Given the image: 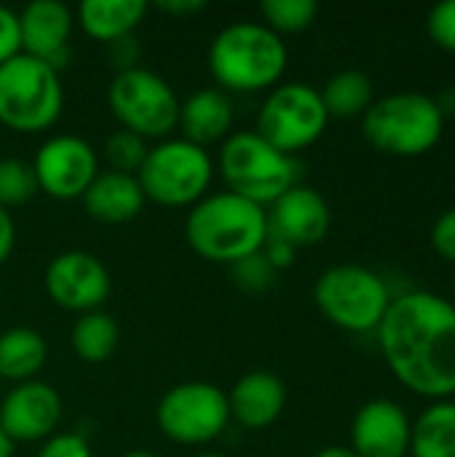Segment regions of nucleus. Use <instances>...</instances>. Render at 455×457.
<instances>
[{"mask_svg":"<svg viewBox=\"0 0 455 457\" xmlns=\"http://www.w3.org/2000/svg\"><path fill=\"white\" fill-rule=\"evenodd\" d=\"M70 343H72V351H75V356L80 361H86V364H102L121 345L118 321L110 313H105V311L83 313L72 324Z\"/></svg>","mask_w":455,"mask_h":457,"instance_id":"nucleus-25","label":"nucleus"},{"mask_svg":"<svg viewBox=\"0 0 455 457\" xmlns=\"http://www.w3.org/2000/svg\"><path fill=\"white\" fill-rule=\"evenodd\" d=\"M330 118H362L375 102V88L367 72L341 70L319 91Z\"/></svg>","mask_w":455,"mask_h":457,"instance_id":"nucleus-24","label":"nucleus"},{"mask_svg":"<svg viewBox=\"0 0 455 457\" xmlns=\"http://www.w3.org/2000/svg\"><path fill=\"white\" fill-rule=\"evenodd\" d=\"M86 214L94 222L102 225H126L137 220L145 209V193L139 187V179L121 171H99L97 179L88 185V190L80 198Z\"/></svg>","mask_w":455,"mask_h":457,"instance_id":"nucleus-20","label":"nucleus"},{"mask_svg":"<svg viewBox=\"0 0 455 457\" xmlns=\"http://www.w3.org/2000/svg\"><path fill=\"white\" fill-rule=\"evenodd\" d=\"M394 295L386 278L365 265H333L314 284L319 313L351 335L378 332Z\"/></svg>","mask_w":455,"mask_h":457,"instance_id":"nucleus-7","label":"nucleus"},{"mask_svg":"<svg viewBox=\"0 0 455 457\" xmlns=\"http://www.w3.org/2000/svg\"><path fill=\"white\" fill-rule=\"evenodd\" d=\"M217 169L228 193L263 209L300 182V163L268 145L257 131H233L220 147Z\"/></svg>","mask_w":455,"mask_h":457,"instance_id":"nucleus-5","label":"nucleus"},{"mask_svg":"<svg viewBox=\"0 0 455 457\" xmlns=\"http://www.w3.org/2000/svg\"><path fill=\"white\" fill-rule=\"evenodd\" d=\"M378 348L389 372L416 396L445 402L455 396V303L434 292L394 295Z\"/></svg>","mask_w":455,"mask_h":457,"instance_id":"nucleus-1","label":"nucleus"},{"mask_svg":"<svg viewBox=\"0 0 455 457\" xmlns=\"http://www.w3.org/2000/svg\"><path fill=\"white\" fill-rule=\"evenodd\" d=\"M260 13L265 19L263 24L282 37L308 29L319 16V5L314 0H265Z\"/></svg>","mask_w":455,"mask_h":457,"instance_id":"nucleus-26","label":"nucleus"},{"mask_svg":"<svg viewBox=\"0 0 455 457\" xmlns=\"http://www.w3.org/2000/svg\"><path fill=\"white\" fill-rule=\"evenodd\" d=\"M13 246H16V225H13V217H11V212L0 209V265L8 262Z\"/></svg>","mask_w":455,"mask_h":457,"instance_id":"nucleus-36","label":"nucleus"},{"mask_svg":"<svg viewBox=\"0 0 455 457\" xmlns=\"http://www.w3.org/2000/svg\"><path fill=\"white\" fill-rule=\"evenodd\" d=\"M38 179L29 161L0 158V209L24 206L38 195Z\"/></svg>","mask_w":455,"mask_h":457,"instance_id":"nucleus-27","label":"nucleus"},{"mask_svg":"<svg viewBox=\"0 0 455 457\" xmlns=\"http://www.w3.org/2000/svg\"><path fill=\"white\" fill-rule=\"evenodd\" d=\"M268 238H279L295 249L316 246L327 238L333 212L316 187L298 182L265 209Z\"/></svg>","mask_w":455,"mask_h":457,"instance_id":"nucleus-15","label":"nucleus"},{"mask_svg":"<svg viewBox=\"0 0 455 457\" xmlns=\"http://www.w3.org/2000/svg\"><path fill=\"white\" fill-rule=\"evenodd\" d=\"M137 179L145 193V201H153L166 209H190L204 195H209V185L215 179V161L209 150L182 137H169L147 150Z\"/></svg>","mask_w":455,"mask_h":457,"instance_id":"nucleus-8","label":"nucleus"},{"mask_svg":"<svg viewBox=\"0 0 455 457\" xmlns=\"http://www.w3.org/2000/svg\"><path fill=\"white\" fill-rule=\"evenodd\" d=\"M43 287L56 308L83 316L91 311H102L113 292V278L107 265L97 254L67 249L48 262Z\"/></svg>","mask_w":455,"mask_h":457,"instance_id":"nucleus-13","label":"nucleus"},{"mask_svg":"<svg viewBox=\"0 0 455 457\" xmlns=\"http://www.w3.org/2000/svg\"><path fill=\"white\" fill-rule=\"evenodd\" d=\"M410 457H455V402H432L410 431Z\"/></svg>","mask_w":455,"mask_h":457,"instance_id":"nucleus-23","label":"nucleus"},{"mask_svg":"<svg viewBox=\"0 0 455 457\" xmlns=\"http://www.w3.org/2000/svg\"><path fill=\"white\" fill-rule=\"evenodd\" d=\"M156 8L169 13V16H174V19H185V16L201 13L206 8V3L204 0H161Z\"/></svg>","mask_w":455,"mask_h":457,"instance_id":"nucleus-37","label":"nucleus"},{"mask_svg":"<svg viewBox=\"0 0 455 457\" xmlns=\"http://www.w3.org/2000/svg\"><path fill=\"white\" fill-rule=\"evenodd\" d=\"M196 457H225V455H220V453H201V455H196Z\"/></svg>","mask_w":455,"mask_h":457,"instance_id":"nucleus-42","label":"nucleus"},{"mask_svg":"<svg viewBox=\"0 0 455 457\" xmlns=\"http://www.w3.org/2000/svg\"><path fill=\"white\" fill-rule=\"evenodd\" d=\"M453 292H455V278H453Z\"/></svg>","mask_w":455,"mask_h":457,"instance_id":"nucleus-43","label":"nucleus"},{"mask_svg":"<svg viewBox=\"0 0 455 457\" xmlns=\"http://www.w3.org/2000/svg\"><path fill=\"white\" fill-rule=\"evenodd\" d=\"M413 420L394 399L365 402L351 420V445L357 457H408Z\"/></svg>","mask_w":455,"mask_h":457,"instance_id":"nucleus-16","label":"nucleus"},{"mask_svg":"<svg viewBox=\"0 0 455 457\" xmlns=\"http://www.w3.org/2000/svg\"><path fill=\"white\" fill-rule=\"evenodd\" d=\"M330 115L319 88L308 83H279L263 99L257 112V134L287 155L311 147L327 131Z\"/></svg>","mask_w":455,"mask_h":457,"instance_id":"nucleus-10","label":"nucleus"},{"mask_svg":"<svg viewBox=\"0 0 455 457\" xmlns=\"http://www.w3.org/2000/svg\"><path fill=\"white\" fill-rule=\"evenodd\" d=\"M225 396H228L231 420H236L247 431L271 428L287 407L284 380L265 370L247 372L233 383V388Z\"/></svg>","mask_w":455,"mask_h":457,"instance_id":"nucleus-18","label":"nucleus"},{"mask_svg":"<svg viewBox=\"0 0 455 457\" xmlns=\"http://www.w3.org/2000/svg\"><path fill=\"white\" fill-rule=\"evenodd\" d=\"M147 13L145 0H83L75 8V27L97 43H115L131 37Z\"/></svg>","mask_w":455,"mask_h":457,"instance_id":"nucleus-21","label":"nucleus"},{"mask_svg":"<svg viewBox=\"0 0 455 457\" xmlns=\"http://www.w3.org/2000/svg\"><path fill=\"white\" fill-rule=\"evenodd\" d=\"M233 123H236L233 99L217 86L198 88L185 102H180L177 129L182 131V139L204 150L209 145L225 142L233 134Z\"/></svg>","mask_w":455,"mask_h":457,"instance_id":"nucleus-19","label":"nucleus"},{"mask_svg":"<svg viewBox=\"0 0 455 457\" xmlns=\"http://www.w3.org/2000/svg\"><path fill=\"white\" fill-rule=\"evenodd\" d=\"M64 107V86L56 67L27 54L0 64V126L13 134H43Z\"/></svg>","mask_w":455,"mask_h":457,"instance_id":"nucleus-6","label":"nucleus"},{"mask_svg":"<svg viewBox=\"0 0 455 457\" xmlns=\"http://www.w3.org/2000/svg\"><path fill=\"white\" fill-rule=\"evenodd\" d=\"M265 209L228 190L204 195L185 217V241L206 262L233 265L263 249Z\"/></svg>","mask_w":455,"mask_h":457,"instance_id":"nucleus-3","label":"nucleus"},{"mask_svg":"<svg viewBox=\"0 0 455 457\" xmlns=\"http://www.w3.org/2000/svg\"><path fill=\"white\" fill-rule=\"evenodd\" d=\"M29 163L38 190L54 201H80L102 171L97 150L75 134L48 137Z\"/></svg>","mask_w":455,"mask_h":457,"instance_id":"nucleus-12","label":"nucleus"},{"mask_svg":"<svg viewBox=\"0 0 455 457\" xmlns=\"http://www.w3.org/2000/svg\"><path fill=\"white\" fill-rule=\"evenodd\" d=\"M156 423L161 434L185 447H204L220 439L231 423L228 396L206 380H188L169 388L158 407Z\"/></svg>","mask_w":455,"mask_h":457,"instance_id":"nucleus-11","label":"nucleus"},{"mask_svg":"<svg viewBox=\"0 0 455 457\" xmlns=\"http://www.w3.org/2000/svg\"><path fill=\"white\" fill-rule=\"evenodd\" d=\"M445 131V115L434 96L421 91H400L381 96L362 115L367 145L383 155L418 158L434 150Z\"/></svg>","mask_w":455,"mask_h":457,"instance_id":"nucleus-4","label":"nucleus"},{"mask_svg":"<svg viewBox=\"0 0 455 457\" xmlns=\"http://www.w3.org/2000/svg\"><path fill=\"white\" fill-rule=\"evenodd\" d=\"M121 457H158V455H153V453H145V450H131V453H126V455H121Z\"/></svg>","mask_w":455,"mask_h":457,"instance_id":"nucleus-41","label":"nucleus"},{"mask_svg":"<svg viewBox=\"0 0 455 457\" xmlns=\"http://www.w3.org/2000/svg\"><path fill=\"white\" fill-rule=\"evenodd\" d=\"M107 107L121 129L142 139H169L180 118V96L147 67L115 72L107 86Z\"/></svg>","mask_w":455,"mask_h":457,"instance_id":"nucleus-9","label":"nucleus"},{"mask_svg":"<svg viewBox=\"0 0 455 457\" xmlns=\"http://www.w3.org/2000/svg\"><path fill=\"white\" fill-rule=\"evenodd\" d=\"M426 32L432 43L448 54H455V0L437 3L426 16Z\"/></svg>","mask_w":455,"mask_h":457,"instance_id":"nucleus-30","label":"nucleus"},{"mask_svg":"<svg viewBox=\"0 0 455 457\" xmlns=\"http://www.w3.org/2000/svg\"><path fill=\"white\" fill-rule=\"evenodd\" d=\"M429 241H432V249L437 252V257H442L445 262H453L455 265V206L448 209V212H442L434 220Z\"/></svg>","mask_w":455,"mask_h":457,"instance_id":"nucleus-32","label":"nucleus"},{"mask_svg":"<svg viewBox=\"0 0 455 457\" xmlns=\"http://www.w3.org/2000/svg\"><path fill=\"white\" fill-rule=\"evenodd\" d=\"M314 457H357L349 447H324V450H319Z\"/></svg>","mask_w":455,"mask_h":457,"instance_id":"nucleus-39","label":"nucleus"},{"mask_svg":"<svg viewBox=\"0 0 455 457\" xmlns=\"http://www.w3.org/2000/svg\"><path fill=\"white\" fill-rule=\"evenodd\" d=\"M107 54H110V62L115 64V72H123V70H131V67H139V46L131 37H123V40H115L107 46Z\"/></svg>","mask_w":455,"mask_h":457,"instance_id":"nucleus-34","label":"nucleus"},{"mask_svg":"<svg viewBox=\"0 0 455 457\" xmlns=\"http://www.w3.org/2000/svg\"><path fill=\"white\" fill-rule=\"evenodd\" d=\"M48 361V345L40 332L29 327H13L0 335V380L27 383Z\"/></svg>","mask_w":455,"mask_h":457,"instance_id":"nucleus-22","label":"nucleus"},{"mask_svg":"<svg viewBox=\"0 0 455 457\" xmlns=\"http://www.w3.org/2000/svg\"><path fill=\"white\" fill-rule=\"evenodd\" d=\"M206 64L225 94H257L282 83L290 51L263 21H236L212 37Z\"/></svg>","mask_w":455,"mask_h":457,"instance_id":"nucleus-2","label":"nucleus"},{"mask_svg":"<svg viewBox=\"0 0 455 457\" xmlns=\"http://www.w3.org/2000/svg\"><path fill=\"white\" fill-rule=\"evenodd\" d=\"M35 457H94L91 455V445L83 434L75 431H56L54 436H48L46 442H40Z\"/></svg>","mask_w":455,"mask_h":457,"instance_id":"nucleus-31","label":"nucleus"},{"mask_svg":"<svg viewBox=\"0 0 455 457\" xmlns=\"http://www.w3.org/2000/svg\"><path fill=\"white\" fill-rule=\"evenodd\" d=\"M21 54V35H19V13L0 5V64Z\"/></svg>","mask_w":455,"mask_h":457,"instance_id":"nucleus-33","label":"nucleus"},{"mask_svg":"<svg viewBox=\"0 0 455 457\" xmlns=\"http://www.w3.org/2000/svg\"><path fill=\"white\" fill-rule=\"evenodd\" d=\"M0 457H13V442L0 428Z\"/></svg>","mask_w":455,"mask_h":457,"instance_id":"nucleus-40","label":"nucleus"},{"mask_svg":"<svg viewBox=\"0 0 455 457\" xmlns=\"http://www.w3.org/2000/svg\"><path fill=\"white\" fill-rule=\"evenodd\" d=\"M434 102H437V107H440V112L445 115V120L455 115V86H448V88H442L437 96H434Z\"/></svg>","mask_w":455,"mask_h":457,"instance_id":"nucleus-38","label":"nucleus"},{"mask_svg":"<svg viewBox=\"0 0 455 457\" xmlns=\"http://www.w3.org/2000/svg\"><path fill=\"white\" fill-rule=\"evenodd\" d=\"M75 11L62 0H32L19 11L21 54L62 70L70 56Z\"/></svg>","mask_w":455,"mask_h":457,"instance_id":"nucleus-17","label":"nucleus"},{"mask_svg":"<svg viewBox=\"0 0 455 457\" xmlns=\"http://www.w3.org/2000/svg\"><path fill=\"white\" fill-rule=\"evenodd\" d=\"M231 276L247 292H265L276 281V270L271 268V262L265 260L263 252H255V254L233 262L231 265Z\"/></svg>","mask_w":455,"mask_h":457,"instance_id":"nucleus-29","label":"nucleus"},{"mask_svg":"<svg viewBox=\"0 0 455 457\" xmlns=\"http://www.w3.org/2000/svg\"><path fill=\"white\" fill-rule=\"evenodd\" d=\"M263 254H265V260L271 262V268L279 273V270H287V268H292V262H295V254H298V249L295 246H290V244H284V241H279V238H265V244H263V249H260Z\"/></svg>","mask_w":455,"mask_h":457,"instance_id":"nucleus-35","label":"nucleus"},{"mask_svg":"<svg viewBox=\"0 0 455 457\" xmlns=\"http://www.w3.org/2000/svg\"><path fill=\"white\" fill-rule=\"evenodd\" d=\"M0 388H3V380H0Z\"/></svg>","mask_w":455,"mask_h":457,"instance_id":"nucleus-44","label":"nucleus"},{"mask_svg":"<svg viewBox=\"0 0 455 457\" xmlns=\"http://www.w3.org/2000/svg\"><path fill=\"white\" fill-rule=\"evenodd\" d=\"M147 150H150L147 139H142V137H137V134H131L126 129H118L105 139L102 155H105L110 171L137 177V171L142 169V163L147 158Z\"/></svg>","mask_w":455,"mask_h":457,"instance_id":"nucleus-28","label":"nucleus"},{"mask_svg":"<svg viewBox=\"0 0 455 457\" xmlns=\"http://www.w3.org/2000/svg\"><path fill=\"white\" fill-rule=\"evenodd\" d=\"M62 420V396L43 380L16 383L0 396V428L16 442H46Z\"/></svg>","mask_w":455,"mask_h":457,"instance_id":"nucleus-14","label":"nucleus"}]
</instances>
